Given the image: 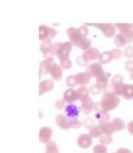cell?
Masks as SVG:
<instances>
[{"instance_id": "484cf974", "label": "cell", "mask_w": 133, "mask_h": 153, "mask_svg": "<svg viewBox=\"0 0 133 153\" xmlns=\"http://www.w3.org/2000/svg\"><path fill=\"white\" fill-rule=\"evenodd\" d=\"M112 123L115 128L116 132H119L125 129V123L122 119L115 118L112 120Z\"/></svg>"}, {"instance_id": "1f68e13d", "label": "cell", "mask_w": 133, "mask_h": 153, "mask_svg": "<svg viewBox=\"0 0 133 153\" xmlns=\"http://www.w3.org/2000/svg\"><path fill=\"white\" fill-rule=\"evenodd\" d=\"M122 84H123V77L121 75H115V76L112 78V80H111V87H112V88H114L116 86Z\"/></svg>"}, {"instance_id": "f1b7e54d", "label": "cell", "mask_w": 133, "mask_h": 153, "mask_svg": "<svg viewBox=\"0 0 133 153\" xmlns=\"http://www.w3.org/2000/svg\"><path fill=\"white\" fill-rule=\"evenodd\" d=\"M53 44L51 41H42V43L40 45V50L42 53H46L51 50Z\"/></svg>"}, {"instance_id": "7dc6e473", "label": "cell", "mask_w": 133, "mask_h": 153, "mask_svg": "<svg viewBox=\"0 0 133 153\" xmlns=\"http://www.w3.org/2000/svg\"><path fill=\"white\" fill-rule=\"evenodd\" d=\"M61 45H62V43H61V42H57V43L53 44V46H52L51 50H52V51L54 53L55 56H56V54H57V52H58V51H59V49H60V48H61Z\"/></svg>"}, {"instance_id": "7a4b0ae2", "label": "cell", "mask_w": 133, "mask_h": 153, "mask_svg": "<svg viewBox=\"0 0 133 153\" xmlns=\"http://www.w3.org/2000/svg\"><path fill=\"white\" fill-rule=\"evenodd\" d=\"M86 72L91 77H96V78L106 74L105 71L103 68L102 65L100 62H94L89 65L86 68Z\"/></svg>"}, {"instance_id": "74e56055", "label": "cell", "mask_w": 133, "mask_h": 153, "mask_svg": "<svg viewBox=\"0 0 133 153\" xmlns=\"http://www.w3.org/2000/svg\"><path fill=\"white\" fill-rule=\"evenodd\" d=\"M110 53L111 54H112V60L119 59V58L122 57V55H123V53H122L121 51L118 48L112 49V50L110 51Z\"/></svg>"}, {"instance_id": "bcb514c9", "label": "cell", "mask_w": 133, "mask_h": 153, "mask_svg": "<svg viewBox=\"0 0 133 153\" xmlns=\"http://www.w3.org/2000/svg\"><path fill=\"white\" fill-rule=\"evenodd\" d=\"M125 69L128 72H133V61H127L125 64Z\"/></svg>"}, {"instance_id": "277c9868", "label": "cell", "mask_w": 133, "mask_h": 153, "mask_svg": "<svg viewBox=\"0 0 133 153\" xmlns=\"http://www.w3.org/2000/svg\"><path fill=\"white\" fill-rule=\"evenodd\" d=\"M67 35L69 37L70 41L74 44V45L77 47L82 41L86 37L83 36L81 34V32L80 31L79 28H68L67 31Z\"/></svg>"}, {"instance_id": "4dcf8cb0", "label": "cell", "mask_w": 133, "mask_h": 153, "mask_svg": "<svg viewBox=\"0 0 133 153\" xmlns=\"http://www.w3.org/2000/svg\"><path fill=\"white\" fill-rule=\"evenodd\" d=\"M77 48L80 49H81V50H83V51L87 50V49H89L90 48H91V40H90V38H85L78 45Z\"/></svg>"}, {"instance_id": "603a6c76", "label": "cell", "mask_w": 133, "mask_h": 153, "mask_svg": "<svg viewBox=\"0 0 133 153\" xmlns=\"http://www.w3.org/2000/svg\"><path fill=\"white\" fill-rule=\"evenodd\" d=\"M114 42L115 45L117 46L118 48H122L124 47L125 45H126L128 44V41L126 39V36L123 33L120 32L119 34L116 35L114 38Z\"/></svg>"}, {"instance_id": "3957f363", "label": "cell", "mask_w": 133, "mask_h": 153, "mask_svg": "<svg viewBox=\"0 0 133 153\" xmlns=\"http://www.w3.org/2000/svg\"><path fill=\"white\" fill-rule=\"evenodd\" d=\"M57 35V31L53 28L45 25L39 27V39L41 41H51Z\"/></svg>"}, {"instance_id": "9c48e42d", "label": "cell", "mask_w": 133, "mask_h": 153, "mask_svg": "<svg viewBox=\"0 0 133 153\" xmlns=\"http://www.w3.org/2000/svg\"><path fill=\"white\" fill-rule=\"evenodd\" d=\"M50 75L53 80L59 81L62 79L63 76V68L60 65L54 63L52 65L50 70Z\"/></svg>"}, {"instance_id": "60d3db41", "label": "cell", "mask_w": 133, "mask_h": 153, "mask_svg": "<svg viewBox=\"0 0 133 153\" xmlns=\"http://www.w3.org/2000/svg\"><path fill=\"white\" fill-rule=\"evenodd\" d=\"M123 54L125 57H128V58H131L133 57V47L132 46H128L125 48L124 51H123Z\"/></svg>"}, {"instance_id": "5b68a950", "label": "cell", "mask_w": 133, "mask_h": 153, "mask_svg": "<svg viewBox=\"0 0 133 153\" xmlns=\"http://www.w3.org/2000/svg\"><path fill=\"white\" fill-rule=\"evenodd\" d=\"M73 45H74V44L71 41L62 43L61 48L59 49L58 52L56 54V56L58 57V59L61 60L64 59V58L69 57L70 54L71 52V50L73 48Z\"/></svg>"}, {"instance_id": "836d02e7", "label": "cell", "mask_w": 133, "mask_h": 153, "mask_svg": "<svg viewBox=\"0 0 133 153\" xmlns=\"http://www.w3.org/2000/svg\"><path fill=\"white\" fill-rule=\"evenodd\" d=\"M113 139L111 135L108 134H103L100 138V143H102L103 145H109L112 143Z\"/></svg>"}, {"instance_id": "c3c4849f", "label": "cell", "mask_w": 133, "mask_h": 153, "mask_svg": "<svg viewBox=\"0 0 133 153\" xmlns=\"http://www.w3.org/2000/svg\"><path fill=\"white\" fill-rule=\"evenodd\" d=\"M78 28H79L80 31L81 32V34L83 35V36H85V37L87 36V35H88V33H89V31H88V28H86V26H81Z\"/></svg>"}, {"instance_id": "7c38bea8", "label": "cell", "mask_w": 133, "mask_h": 153, "mask_svg": "<svg viewBox=\"0 0 133 153\" xmlns=\"http://www.w3.org/2000/svg\"><path fill=\"white\" fill-rule=\"evenodd\" d=\"M63 99L68 103H74L77 100H79L77 91L74 90L73 88H69L66 90L64 96H63Z\"/></svg>"}, {"instance_id": "6da1fadb", "label": "cell", "mask_w": 133, "mask_h": 153, "mask_svg": "<svg viewBox=\"0 0 133 153\" xmlns=\"http://www.w3.org/2000/svg\"><path fill=\"white\" fill-rule=\"evenodd\" d=\"M100 101L106 110L111 111L119 106L120 98L113 91H106Z\"/></svg>"}, {"instance_id": "f907efd6", "label": "cell", "mask_w": 133, "mask_h": 153, "mask_svg": "<svg viewBox=\"0 0 133 153\" xmlns=\"http://www.w3.org/2000/svg\"><path fill=\"white\" fill-rule=\"evenodd\" d=\"M117 152L118 153H130L131 152V151L129 149H127L121 148V149H119L117 150Z\"/></svg>"}, {"instance_id": "ac0fdd59", "label": "cell", "mask_w": 133, "mask_h": 153, "mask_svg": "<svg viewBox=\"0 0 133 153\" xmlns=\"http://www.w3.org/2000/svg\"><path fill=\"white\" fill-rule=\"evenodd\" d=\"M54 61H50L48 60H44L40 63L39 65V74L40 76L43 74H50V70L52 65L54 64Z\"/></svg>"}, {"instance_id": "f35d334b", "label": "cell", "mask_w": 133, "mask_h": 153, "mask_svg": "<svg viewBox=\"0 0 133 153\" xmlns=\"http://www.w3.org/2000/svg\"><path fill=\"white\" fill-rule=\"evenodd\" d=\"M89 91H90V94H91L92 95H98V94L102 92V90L96 84L94 85L90 86V88H89Z\"/></svg>"}, {"instance_id": "f546056e", "label": "cell", "mask_w": 133, "mask_h": 153, "mask_svg": "<svg viewBox=\"0 0 133 153\" xmlns=\"http://www.w3.org/2000/svg\"><path fill=\"white\" fill-rule=\"evenodd\" d=\"M66 84L69 88H74L78 85L76 75H69L66 79Z\"/></svg>"}, {"instance_id": "8d00e7d4", "label": "cell", "mask_w": 133, "mask_h": 153, "mask_svg": "<svg viewBox=\"0 0 133 153\" xmlns=\"http://www.w3.org/2000/svg\"><path fill=\"white\" fill-rule=\"evenodd\" d=\"M96 125V122L95 120L94 119L92 118H86L83 121V126L87 129H91L92 127Z\"/></svg>"}, {"instance_id": "cb8c5ba5", "label": "cell", "mask_w": 133, "mask_h": 153, "mask_svg": "<svg viewBox=\"0 0 133 153\" xmlns=\"http://www.w3.org/2000/svg\"><path fill=\"white\" fill-rule=\"evenodd\" d=\"M122 97L126 100L133 99V84H125L124 91H123V94Z\"/></svg>"}, {"instance_id": "d590c367", "label": "cell", "mask_w": 133, "mask_h": 153, "mask_svg": "<svg viewBox=\"0 0 133 153\" xmlns=\"http://www.w3.org/2000/svg\"><path fill=\"white\" fill-rule=\"evenodd\" d=\"M93 151L94 153H106L107 152V149H106V145L100 143V144H97L94 146Z\"/></svg>"}, {"instance_id": "83f0119b", "label": "cell", "mask_w": 133, "mask_h": 153, "mask_svg": "<svg viewBox=\"0 0 133 153\" xmlns=\"http://www.w3.org/2000/svg\"><path fill=\"white\" fill-rule=\"evenodd\" d=\"M46 152L48 153H58L59 150L55 142L50 140L46 143Z\"/></svg>"}, {"instance_id": "f6af8a7d", "label": "cell", "mask_w": 133, "mask_h": 153, "mask_svg": "<svg viewBox=\"0 0 133 153\" xmlns=\"http://www.w3.org/2000/svg\"><path fill=\"white\" fill-rule=\"evenodd\" d=\"M83 123H81L77 119H75V120H71V129H79L80 127L81 126Z\"/></svg>"}, {"instance_id": "2e32d148", "label": "cell", "mask_w": 133, "mask_h": 153, "mask_svg": "<svg viewBox=\"0 0 133 153\" xmlns=\"http://www.w3.org/2000/svg\"><path fill=\"white\" fill-rule=\"evenodd\" d=\"M109 111L104 110V111L97 112L95 113V119L97 123L100 124H104L109 123L110 121V115L108 113Z\"/></svg>"}, {"instance_id": "b9f144b4", "label": "cell", "mask_w": 133, "mask_h": 153, "mask_svg": "<svg viewBox=\"0 0 133 153\" xmlns=\"http://www.w3.org/2000/svg\"><path fill=\"white\" fill-rule=\"evenodd\" d=\"M124 87H125V84H119V85L116 86V87L113 88V92L120 97V96L123 95V91H124Z\"/></svg>"}, {"instance_id": "8fae6325", "label": "cell", "mask_w": 133, "mask_h": 153, "mask_svg": "<svg viewBox=\"0 0 133 153\" xmlns=\"http://www.w3.org/2000/svg\"><path fill=\"white\" fill-rule=\"evenodd\" d=\"M52 129L50 127L44 126L39 131V140L42 143H46L51 140V138L52 136Z\"/></svg>"}, {"instance_id": "4316f807", "label": "cell", "mask_w": 133, "mask_h": 153, "mask_svg": "<svg viewBox=\"0 0 133 153\" xmlns=\"http://www.w3.org/2000/svg\"><path fill=\"white\" fill-rule=\"evenodd\" d=\"M100 124V123H99ZM102 127L103 132V134H108V135H112L116 132L115 130V128L112 125V123H104V124H100Z\"/></svg>"}, {"instance_id": "9a60e30c", "label": "cell", "mask_w": 133, "mask_h": 153, "mask_svg": "<svg viewBox=\"0 0 133 153\" xmlns=\"http://www.w3.org/2000/svg\"><path fill=\"white\" fill-rule=\"evenodd\" d=\"M94 102L91 98L88 97L87 99L84 100L83 101H81V110L83 113L85 115H89L92 112L93 109H94Z\"/></svg>"}, {"instance_id": "ee69618b", "label": "cell", "mask_w": 133, "mask_h": 153, "mask_svg": "<svg viewBox=\"0 0 133 153\" xmlns=\"http://www.w3.org/2000/svg\"><path fill=\"white\" fill-rule=\"evenodd\" d=\"M43 56L45 60H48V61H54V57L55 56V54L52 51V50H51L49 51H48V52L44 53Z\"/></svg>"}, {"instance_id": "681fc988", "label": "cell", "mask_w": 133, "mask_h": 153, "mask_svg": "<svg viewBox=\"0 0 133 153\" xmlns=\"http://www.w3.org/2000/svg\"><path fill=\"white\" fill-rule=\"evenodd\" d=\"M127 129H128V131L132 135H133V120L130 121L128 123V125H127Z\"/></svg>"}, {"instance_id": "ab89813d", "label": "cell", "mask_w": 133, "mask_h": 153, "mask_svg": "<svg viewBox=\"0 0 133 153\" xmlns=\"http://www.w3.org/2000/svg\"><path fill=\"white\" fill-rule=\"evenodd\" d=\"M67 103H68L64 99L57 100L55 102V103H54V106H55V107L57 108V110H63V109L64 110V108L67 106Z\"/></svg>"}, {"instance_id": "816d5d0a", "label": "cell", "mask_w": 133, "mask_h": 153, "mask_svg": "<svg viewBox=\"0 0 133 153\" xmlns=\"http://www.w3.org/2000/svg\"><path fill=\"white\" fill-rule=\"evenodd\" d=\"M130 77H131V79H132V80H133V72H132V73H131V74H130Z\"/></svg>"}, {"instance_id": "e575fe53", "label": "cell", "mask_w": 133, "mask_h": 153, "mask_svg": "<svg viewBox=\"0 0 133 153\" xmlns=\"http://www.w3.org/2000/svg\"><path fill=\"white\" fill-rule=\"evenodd\" d=\"M76 62L79 66L80 67H85L88 65L89 60L83 55V54L82 55H80L77 57Z\"/></svg>"}, {"instance_id": "4fadbf2b", "label": "cell", "mask_w": 133, "mask_h": 153, "mask_svg": "<svg viewBox=\"0 0 133 153\" xmlns=\"http://www.w3.org/2000/svg\"><path fill=\"white\" fill-rule=\"evenodd\" d=\"M109 74L106 73L105 74L96 78V84L102 90V92H106L109 86Z\"/></svg>"}, {"instance_id": "52a82bcc", "label": "cell", "mask_w": 133, "mask_h": 153, "mask_svg": "<svg viewBox=\"0 0 133 153\" xmlns=\"http://www.w3.org/2000/svg\"><path fill=\"white\" fill-rule=\"evenodd\" d=\"M95 27L102 31L106 38H112L116 33V28L112 24H93Z\"/></svg>"}, {"instance_id": "d6986e66", "label": "cell", "mask_w": 133, "mask_h": 153, "mask_svg": "<svg viewBox=\"0 0 133 153\" xmlns=\"http://www.w3.org/2000/svg\"><path fill=\"white\" fill-rule=\"evenodd\" d=\"M77 80V84L80 86H86L90 82L91 76L85 72H80V73L76 74Z\"/></svg>"}, {"instance_id": "ffe728a7", "label": "cell", "mask_w": 133, "mask_h": 153, "mask_svg": "<svg viewBox=\"0 0 133 153\" xmlns=\"http://www.w3.org/2000/svg\"><path fill=\"white\" fill-rule=\"evenodd\" d=\"M116 27L120 32L133 38V24H116Z\"/></svg>"}, {"instance_id": "7402d4cb", "label": "cell", "mask_w": 133, "mask_h": 153, "mask_svg": "<svg viewBox=\"0 0 133 153\" xmlns=\"http://www.w3.org/2000/svg\"><path fill=\"white\" fill-rule=\"evenodd\" d=\"M89 134L93 138H100L103 135L102 127L100 124H97L93 126L91 129H89Z\"/></svg>"}, {"instance_id": "d6a6232c", "label": "cell", "mask_w": 133, "mask_h": 153, "mask_svg": "<svg viewBox=\"0 0 133 153\" xmlns=\"http://www.w3.org/2000/svg\"><path fill=\"white\" fill-rule=\"evenodd\" d=\"M60 65L64 70L71 69L72 68V61H71L69 57L64 58V59L60 60Z\"/></svg>"}, {"instance_id": "d4e9b609", "label": "cell", "mask_w": 133, "mask_h": 153, "mask_svg": "<svg viewBox=\"0 0 133 153\" xmlns=\"http://www.w3.org/2000/svg\"><path fill=\"white\" fill-rule=\"evenodd\" d=\"M112 60V54H111L110 51H104V52L101 53L99 56L98 61L100 63L101 65H106L108 63L110 62Z\"/></svg>"}, {"instance_id": "44dd1931", "label": "cell", "mask_w": 133, "mask_h": 153, "mask_svg": "<svg viewBox=\"0 0 133 153\" xmlns=\"http://www.w3.org/2000/svg\"><path fill=\"white\" fill-rule=\"evenodd\" d=\"M77 93L78 100L80 101H83L84 100L87 99L89 97V95H90L89 88H87L86 86H80L77 90Z\"/></svg>"}, {"instance_id": "ba28073f", "label": "cell", "mask_w": 133, "mask_h": 153, "mask_svg": "<svg viewBox=\"0 0 133 153\" xmlns=\"http://www.w3.org/2000/svg\"><path fill=\"white\" fill-rule=\"evenodd\" d=\"M55 122L57 126L63 129H71V120L66 117L65 114H58L56 117Z\"/></svg>"}, {"instance_id": "8992f818", "label": "cell", "mask_w": 133, "mask_h": 153, "mask_svg": "<svg viewBox=\"0 0 133 153\" xmlns=\"http://www.w3.org/2000/svg\"><path fill=\"white\" fill-rule=\"evenodd\" d=\"M80 111V109L79 106L74 103H68L64 108V114L68 119L71 120L77 119V117H79Z\"/></svg>"}, {"instance_id": "7bdbcfd3", "label": "cell", "mask_w": 133, "mask_h": 153, "mask_svg": "<svg viewBox=\"0 0 133 153\" xmlns=\"http://www.w3.org/2000/svg\"><path fill=\"white\" fill-rule=\"evenodd\" d=\"M94 111H95V113H97V112H101L106 110L104 109L103 106L101 101H98V102H96L94 104V109H93Z\"/></svg>"}, {"instance_id": "e0dca14e", "label": "cell", "mask_w": 133, "mask_h": 153, "mask_svg": "<svg viewBox=\"0 0 133 153\" xmlns=\"http://www.w3.org/2000/svg\"><path fill=\"white\" fill-rule=\"evenodd\" d=\"M100 53V51L97 48H90L87 50L84 51L83 55L89 60V61H94V60H98L99 56Z\"/></svg>"}, {"instance_id": "30bf717a", "label": "cell", "mask_w": 133, "mask_h": 153, "mask_svg": "<svg viewBox=\"0 0 133 153\" xmlns=\"http://www.w3.org/2000/svg\"><path fill=\"white\" fill-rule=\"evenodd\" d=\"M92 139L93 137L90 134H82L78 137L77 144L80 148L87 149L92 145Z\"/></svg>"}, {"instance_id": "5bb4252c", "label": "cell", "mask_w": 133, "mask_h": 153, "mask_svg": "<svg viewBox=\"0 0 133 153\" xmlns=\"http://www.w3.org/2000/svg\"><path fill=\"white\" fill-rule=\"evenodd\" d=\"M54 87V83L51 80H45L40 82L39 84V95H42L45 93L51 91Z\"/></svg>"}]
</instances>
